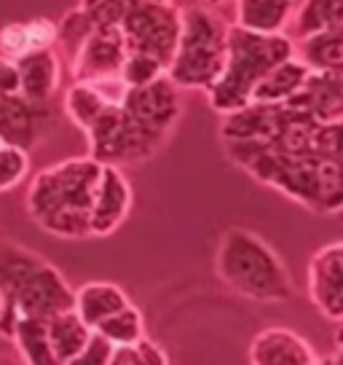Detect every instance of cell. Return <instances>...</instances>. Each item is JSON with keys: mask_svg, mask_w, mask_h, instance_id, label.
<instances>
[{"mask_svg": "<svg viewBox=\"0 0 343 365\" xmlns=\"http://www.w3.org/2000/svg\"><path fill=\"white\" fill-rule=\"evenodd\" d=\"M226 156L252 180L263 182L317 215L343 212V159L317 153H279L255 143H223Z\"/></svg>", "mask_w": 343, "mask_h": 365, "instance_id": "1", "label": "cell"}, {"mask_svg": "<svg viewBox=\"0 0 343 365\" xmlns=\"http://www.w3.org/2000/svg\"><path fill=\"white\" fill-rule=\"evenodd\" d=\"M102 164L92 156L65 159L41 170L27 191V212L46 234L59 240H86L92 237V217L97 182Z\"/></svg>", "mask_w": 343, "mask_h": 365, "instance_id": "2", "label": "cell"}, {"mask_svg": "<svg viewBox=\"0 0 343 365\" xmlns=\"http://www.w3.org/2000/svg\"><path fill=\"white\" fill-rule=\"evenodd\" d=\"M215 274L233 293L258 304L290 301L295 293L290 269L279 252L263 237L241 226L228 228L220 237L215 250Z\"/></svg>", "mask_w": 343, "mask_h": 365, "instance_id": "3", "label": "cell"}, {"mask_svg": "<svg viewBox=\"0 0 343 365\" xmlns=\"http://www.w3.org/2000/svg\"><path fill=\"white\" fill-rule=\"evenodd\" d=\"M290 57H295V43L285 33L258 35L231 24L223 73L206 89L209 108L220 115H231L241 108H247L252 103V91L260 83V78Z\"/></svg>", "mask_w": 343, "mask_h": 365, "instance_id": "4", "label": "cell"}, {"mask_svg": "<svg viewBox=\"0 0 343 365\" xmlns=\"http://www.w3.org/2000/svg\"><path fill=\"white\" fill-rule=\"evenodd\" d=\"M78 9L92 24H115L129 57L145 54L169 68L180 35V6L174 0H80Z\"/></svg>", "mask_w": 343, "mask_h": 365, "instance_id": "5", "label": "cell"}, {"mask_svg": "<svg viewBox=\"0 0 343 365\" xmlns=\"http://www.w3.org/2000/svg\"><path fill=\"white\" fill-rule=\"evenodd\" d=\"M228 19L204 3H191L180 9V35L167 68V78L177 89L206 91L223 73Z\"/></svg>", "mask_w": 343, "mask_h": 365, "instance_id": "6", "label": "cell"}, {"mask_svg": "<svg viewBox=\"0 0 343 365\" xmlns=\"http://www.w3.org/2000/svg\"><path fill=\"white\" fill-rule=\"evenodd\" d=\"M0 290L22 317L48 319L70 312L75 301L57 266L14 242H0Z\"/></svg>", "mask_w": 343, "mask_h": 365, "instance_id": "7", "label": "cell"}, {"mask_svg": "<svg viewBox=\"0 0 343 365\" xmlns=\"http://www.w3.org/2000/svg\"><path fill=\"white\" fill-rule=\"evenodd\" d=\"M51 126L54 115L48 105L30 103L22 94L0 97V143L30 150L48 135Z\"/></svg>", "mask_w": 343, "mask_h": 365, "instance_id": "8", "label": "cell"}, {"mask_svg": "<svg viewBox=\"0 0 343 365\" xmlns=\"http://www.w3.org/2000/svg\"><path fill=\"white\" fill-rule=\"evenodd\" d=\"M309 298L327 319L343 322V242H332L311 255Z\"/></svg>", "mask_w": 343, "mask_h": 365, "instance_id": "9", "label": "cell"}, {"mask_svg": "<svg viewBox=\"0 0 343 365\" xmlns=\"http://www.w3.org/2000/svg\"><path fill=\"white\" fill-rule=\"evenodd\" d=\"M132 202H134L132 182L126 180L121 167L102 164V175H100L97 194H94L92 217H89L92 237H110L113 231H118L132 212Z\"/></svg>", "mask_w": 343, "mask_h": 365, "instance_id": "10", "label": "cell"}, {"mask_svg": "<svg viewBox=\"0 0 343 365\" xmlns=\"http://www.w3.org/2000/svg\"><path fill=\"white\" fill-rule=\"evenodd\" d=\"M317 352L290 328H265L250 344V365H317Z\"/></svg>", "mask_w": 343, "mask_h": 365, "instance_id": "11", "label": "cell"}, {"mask_svg": "<svg viewBox=\"0 0 343 365\" xmlns=\"http://www.w3.org/2000/svg\"><path fill=\"white\" fill-rule=\"evenodd\" d=\"M16 68H19L22 97L38 105L51 103V97L59 91V81H62V57L57 48L33 51L27 57L16 59Z\"/></svg>", "mask_w": 343, "mask_h": 365, "instance_id": "12", "label": "cell"}, {"mask_svg": "<svg viewBox=\"0 0 343 365\" xmlns=\"http://www.w3.org/2000/svg\"><path fill=\"white\" fill-rule=\"evenodd\" d=\"M295 0H233V24L258 35H282L292 24Z\"/></svg>", "mask_w": 343, "mask_h": 365, "instance_id": "13", "label": "cell"}, {"mask_svg": "<svg viewBox=\"0 0 343 365\" xmlns=\"http://www.w3.org/2000/svg\"><path fill=\"white\" fill-rule=\"evenodd\" d=\"M57 43V22L51 19H27V22H9L0 27V57L22 59L33 51L54 48Z\"/></svg>", "mask_w": 343, "mask_h": 365, "instance_id": "14", "label": "cell"}, {"mask_svg": "<svg viewBox=\"0 0 343 365\" xmlns=\"http://www.w3.org/2000/svg\"><path fill=\"white\" fill-rule=\"evenodd\" d=\"M129 304L132 301L124 293V287L113 285V282H86L75 290L73 312L94 331L100 322L113 317L115 312L126 309Z\"/></svg>", "mask_w": 343, "mask_h": 365, "instance_id": "15", "label": "cell"}, {"mask_svg": "<svg viewBox=\"0 0 343 365\" xmlns=\"http://www.w3.org/2000/svg\"><path fill=\"white\" fill-rule=\"evenodd\" d=\"M309 76H311V68L297 54L285 59V62H279L274 70H268L263 78H260V83L252 91V103L255 105L285 103V100H290L292 94L300 91V86L306 83Z\"/></svg>", "mask_w": 343, "mask_h": 365, "instance_id": "16", "label": "cell"}, {"mask_svg": "<svg viewBox=\"0 0 343 365\" xmlns=\"http://www.w3.org/2000/svg\"><path fill=\"white\" fill-rule=\"evenodd\" d=\"M46 333L57 360L65 365L70 357H75L86 346L94 331L70 309V312H62V314H54V317L46 319Z\"/></svg>", "mask_w": 343, "mask_h": 365, "instance_id": "17", "label": "cell"}, {"mask_svg": "<svg viewBox=\"0 0 343 365\" xmlns=\"http://www.w3.org/2000/svg\"><path fill=\"white\" fill-rule=\"evenodd\" d=\"M295 54L311 70H341L343 68V24L300 38Z\"/></svg>", "mask_w": 343, "mask_h": 365, "instance_id": "18", "label": "cell"}, {"mask_svg": "<svg viewBox=\"0 0 343 365\" xmlns=\"http://www.w3.org/2000/svg\"><path fill=\"white\" fill-rule=\"evenodd\" d=\"M14 341H16V346H19V352H22L27 365H62L57 360L54 349H51V344H48L46 319L22 317L16 322Z\"/></svg>", "mask_w": 343, "mask_h": 365, "instance_id": "19", "label": "cell"}, {"mask_svg": "<svg viewBox=\"0 0 343 365\" xmlns=\"http://www.w3.org/2000/svg\"><path fill=\"white\" fill-rule=\"evenodd\" d=\"M343 24V0H303L295 6L292 27L297 38H309L314 33L341 27Z\"/></svg>", "mask_w": 343, "mask_h": 365, "instance_id": "20", "label": "cell"}, {"mask_svg": "<svg viewBox=\"0 0 343 365\" xmlns=\"http://www.w3.org/2000/svg\"><path fill=\"white\" fill-rule=\"evenodd\" d=\"M94 333H100L102 339H107L115 349L118 346H134V344L145 339V319H142V312L134 304H129L126 309L115 312L113 317L100 322L94 328Z\"/></svg>", "mask_w": 343, "mask_h": 365, "instance_id": "21", "label": "cell"}, {"mask_svg": "<svg viewBox=\"0 0 343 365\" xmlns=\"http://www.w3.org/2000/svg\"><path fill=\"white\" fill-rule=\"evenodd\" d=\"M105 108H107L105 100L86 81H73V86L65 94V113H68V118L78 126L80 132H86L100 118Z\"/></svg>", "mask_w": 343, "mask_h": 365, "instance_id": "22", "label": "cell"}, {"mask_svg": "<svg viewBox=\"0 0 343 365\" xmlns=\"http://www.w3.org/2000/svg\"><path fill=\"white\" fill-rule=\"evenodd\" d=\"M30 172V153L19 145L0 143V194L11 191Z\"/></svg>", "mask_w": 343, "mask_h": 365, "instance_id": "23", "label": "cell"}, {"mask_svg": "<svg viewBox=\"0 0 343 365\" xmlns=\"http://www.w3.org/2000/svg\"><path fill=\"white\" fill-rule=\"evenodd\" d=\"M118 76L124 78L126 86L134 89V86H148L153 81H159L161 76H167V68L161 65L159 59L145 57V54H132V57H126Z\"/></svg>", "mask_w": 343, "mask_h": 365, "instance_id": "24", "label": "cell"}, {"mask_svg": "<svg viewBox=\"0 0 343 365\" xmlns=\"http://www.w3.org/2000/svg\"><path fill=\"white\" fill-rule=\"evenodd\" d=\"M113 352H115L113 344L107 341V339H102L100 333H92V339L86 341V346L75 357H70L65 365H110Z\"/></svg>", "mask_w": 343, "mask_h": 365, "instance_id": "25", "label": "cell"}, {"mask_svg": "<svg viewBox=\"0 0 343 365\" xmlns=\"http://www.w3.org/2000/svg\"><path fill=\"white\" fill-rule=\"evenodd\" d=\"M22 94L19 91V68L9 57H0V97Z\"/></svg>", "mask_w": 343, "mask_h": 365, "instance_id": "26", "label": "cell"}, {"mask_svg": "<svg viewBox=\"0 0 343 365\" xmlns=\"http://www.w3.org/2000/svg\"><path fill=\"white\" fill-rule=\"evenodd\" d=\"M317 365H343V349H335L330 357H324V360H317Z\"/></svg>", "mask_w": 343, "mask_h": 365, "instance_id": "27", "label": "cell"}, {"mask_svg": "<svg viewBox=\"0 0 343 365\" xmlns=\"http://www.w3.org/2000/svg\"><path fill=\"white\" fill-rule=\"evenodd\" d=\"M199 3H204V6H212V9H220V6H226V3H233V0H199Z\"/></svg>", "mask_w": 343, "mask_h": 365, "instance_id": "28", "label": "cell"}, {"mask_svg": "<svg viewBox=\"0 0 343 365\" xmlns=\"http://www.w3.org/2000/svg\"><path fill=\"white\" fill-rule=\"evenodd\" d=\"M335 349H343V325L335 331Z\"/></svg>", "mask_w": 343, "mask_h": 365, "instance_id": "29", "label": "cell"}, {"mask_svg": "<svg viewBox=\"0 0 343 365\" xmlns=\"http://www.w3.org/2000/svg\"><path fill=\"white\" fill-rule=\"evenodd\" d=\"M3 307H6V296H3V290H0V314H3Z\"/></svg>", "mask_w": 343, "mask_h": 365, "instance_id": "30", "label": "cell"}]
</instances>
